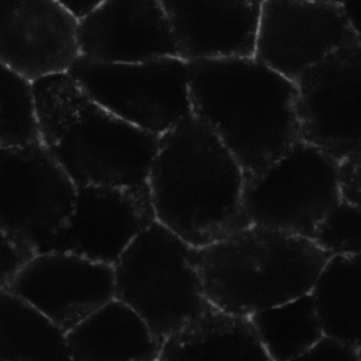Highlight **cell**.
I'll use <instances>...</instances> for the list:
<instances>
[{
  "instance_id": "cell-1",
  "label": "cell",
  "mask_w": 361,
  "mask_h": 361,
  "mask_svg": "<svg viewBox=\"0 0 361 361\" xmlns=\"http://www.w3.org/2000/svg\"><path fill=\"white\" fill-rule=\"evenodd\" d=\"M244 185L235 157L195 115L160 137L148 179L156 221L190 246L209 245L252 225Z\"/></svg>"
},
{
  "instance_id": "cell-2",
  "label": "cell",
  "mask_w": 361,
  "mask_h": 361,
  "mask_svg": "<svg viewBox=\"0 0 361 361\" xmlns=\"http://www.w3.org/2000/svg\"><path fill=\"white\" fill-rule=\"evenodd\" d=\"M192 114L217 135L245 181L301 142L295 82L254 56L187 61Z\"/></svg>"
},
{
  "instance_id": "cell-3",
  "label": "cell",
  "mask_w": 361,
  "mask_h": 361,
  "mask_svg": "<svg viewBox=\"0 0 361 361\" xmlns=\"http://www.w3.org/2000/svg\"><path fill=\"white\" fill-rule=\"evenodd\" d=\"M39 142L78 188L148 187L160 137L109 113L68 73L32 85Z\"/></svg>"
},
{
  "instance_id": "cell-4",
  "label": "cell",
  "mask_w": 361,
  "mask_h": 361,
  "mask_svg": "<svg viewBox=\"0 0 361 361\" xmlns=\"http://www.w3.org/2000/svg\"><path fill=\"white\" fill-rule=\"evenodd\" d=\"M331 256L310 239L255 225L192 247L207 300L246 317L310 293Z\"/></svg>"
},
{
  "instance_id": "cell-5",
  "label": "cell",
  "mask_w": 361,
  "mask_h": 361,
  "mask_svg": "<svg viewBox=\"0 0 361 361\" xmlns=\"http://www.w3.org/2000/svg\"><path fill=\"white\" fill-rule=\"evenodd\" d=\"M192 247L155 221L114 265L115 298L142 317L161 345L208 302Z\"/></svg>"
},
{
  "instance_id": "cell-6",
  "label": "cell",
  "mask_w": 361,
  "mask_h": 361,
  "mask_svg": "<svg viewBox=\"0 0 361 361\" xmlns=\"http://www.w3.org/2000/svg\"><path fill=\"white\" fill-rule=\"evenodd\" d=\"M78 190L39 141L0 147V230L30 259L51 250Z\"/></svg>"
},
{
  "instance_id": "cell-7",
  "label": "cell",
  "mask_w": 361,
  "mask_h": 361,
  "mask_svg": "<svg viewBox=\"0 0 361 361\" xmlns=\"http://www.w3.org/2000/svg\"><path fill=\"white\" fill-rule=\"evenodd\" d=\"M338 162L301 141L245 181L242 202L252 225L313 240L341 200Z\"/></svg>"
},
{
  "instance_id": "cell-8",
  "label": "cell",
  "mask_w": 361,
  "mask_h": 361,
  "mask_svg": "<svg viewBox=\"0 0 361 361\" xmlns=\"http://www.w3.org/2000/svg\"><path fill=\"white\" fill-rule=\"evenodd\" d=\"M68 72L95 104L157 136L192 114L188 64L179 57L130 63L79 57Z\"/></svg>"
},
{
  "instance_id": "cell-9",
  "label": "cell",
  "mask_w": 361,
  "mask_h": 361,
  "mask_svg": "<svg viewBox=\"0 0 361 361\" xmlns=\"http://www.w3.org/2000/svg\"><path fill=\"white\" fill-rule=\"evenodd\" d=\"M302 141L337 161L361 152V40L343 46L295 82Z\"/></svg>"
},
{
  "instance_id": "cell-10",
  "label": "cell",
  "mask_w": 361,
  "mask_h": 361,
  "mask_svg": "<svg viewBox=\"0 0 361 361\" xmlns=\"http://www.w3.org/2000/svg\"><path fill=\"white\" fill-rule=\"evenodd\" d=\"M361 40L339 4L263 0L254 56L295 82L335 50Z\"/></svg>"
},
{
  "instance_id": "cell-11",
  "label": "cell",
  "mask_w": 361,
  "mask_h": 361,
  "mask_svg": "<svg viewBox=\"0 0 361 361\" xmlns=\"http://www.w3.org/2000/svg\"><path fill=\"white\" fill-rule=\"evenodd\" d=\"M66 333L115 298L114 266L65 252L37 254L7 287Z\"/></svg>"
},
{
  "instance_id": "cell-12",
  "label": "cell",
  "mask_w": 361,
  "mask_h": 361,
  "mask_svg": "<svg viewBox=\"0 0 361 361\" xmlns=\"http://www.w3.org/2000/svg\"><path fill=\"white\" fill-rule=\"evenodd\" d=\"M75 207L51 250L114 266L156 216L149 188H78Z\"/></svg>"
},
{
  "instance_id": "cell-13",
  "label": "cell",
  "mask_w": 361,
  "mask_h": 361,
  "mask_svg": "<svg viewBox=\"0 0 361 361\" xmlns=\"http://www.w3.org/2000/svg\"><path fill=\"white\" fill-rule=\"evenodd\" d=\"M79 20L58 0H0V62L32 82L80 57Z\"/></svg>"
},
{
  "instance_id": "cell-14",
  "label": "cell",
  "mask_w": 361,
  "mask_h": 361,
  "mask_svg": "<svg viewBox=\"0 0 361 361\" xmlns=\"http://www.w3.org/2000/svg\"><path fill=\"white\" fill-rule=\"evenodd\" d=\"M80 57L130 63L178 57L161 0H104L79 19Z\"/></svg>"
},
{
  "instance_id": "cell-15",
  "label": "cell",
  "mask_w": 361,
  "mask_h": 361,
  "mask_svg": "<svg viewBox=\"0 0 361 361\" xmlns=\"http://www.w3.org/2000/svg\"><path fill=\"white\" fill-rule=\"evenodd\" d=\"M179 58L252 56L263 0H161Z\"/></svg>"
},
{
  "instance_id": "cell-16",
  "label": "cell",
  "mask_w": 361,
  "mask_h": 361,
  "mask_svg": "<svg viewBox=\"0 0 361 361\" xmlns=\"http://www.w3.org/2000/svg\"><path fill=\"white\" fill-rule=\"evenodd\" d=\"M71 360L155 361L161 345L142 317L114 298L66 332Z\"/></svg>"
},
{
  "instance_id": "cell-17",
  "label": "cell",
  "mask_w": 361,
  "mask_h": 361,
  "mask_svg": "<svg viewBox=\"0 0 361 361\" xmlns=\"http://www.w3.org/2000/svg\"><path fill=\"white\" fill-rule=\"evenodd\" d=\"M162 361H270L249 317L223 311L209 301L204 310L163 343Z\"/></svg>"
},
{
  "instance_id": "cell-18",
  "label": "cell",
  "mask_w": 361,
  "mask_h": 361,
  "mask_svg": "<svg viewBox=\"0 0 361 361\" xmlns=\"http://www.w3.org/2000/svg\"><path fill=\"white\" fill-rule=\"evenodd\" d=\"M310 293L323 334L361 347V254L330 257Z\"/></svg>"
},
{
  "instance_id": "cell-19",
  "label": "cell",
  "mask_w": 361,
  "mask_h": 361,
  "mask_svg": "<svg viewBox=\"0 0 361 361\" xmlns=\"http://www.w3.org/2000/svg\"><path fill=\"white\" fill-rule=\"evenodd\" d=\"M71 361L66 333L30 302L0 287V361Z\"/></svg>"
},
{
  "instance_id": "cell-20",
  "label": "cell",
  "mask_w": 361,
  "mask_h": 361,
  "mask_svg": "<svg viewBox=\"0 0 361 361\" xmlns=\"http://www.w3.org/2000/svg\"><path fill=\"white\" fill-rule=\"evenodd\" d=\"M248 317L270 361H297L324 334L310 293Z\"/></svg>"
},
{
  "instance_id": "cell-21",
  "label": "cell",
  "mask_w": 361,
  "mask_h": 361,
  "mask_svg": "<svg viewBox=\"0 0 361 361\" xmlns=\"http://www.w3.org/2000/svg\"><path fill=\"white\" fill-rule=\"evenodd\" d=\"M37 141L32 82L0 62V147Z\"/></svg>"
},
{
  "instance_id": "cell-22",
  "label": "cell",
  "mask_w": 361,
  "mask_h": 361,
  "mask_svg": "<svg viewBox=\"0 0 361 361\" xmlns=\"http://www.w3.org/2000/svg\"><path fill=\"white\" fill-rule=\"evenodd\" d=\"M312 241L331 255L361 254V207L340 200L319 224Z\"/></svg>"
},
{
  "instance_id": "cell-23",
  "label": "cell",
  "mask_w": 361,
  "mask_h": 361,
  "mask_svg": "<svg viewBox=\"0 0 361 361\" xmlns=\"http://www.w3.org/2000/svg\"><path fill=\"white\" fill-rule=\"evenodd\" d=\"M345 360L360 361L361 347L335 337L323 334L297 361Z\"/></svg>"
},
{
  "instance_id": "cell-24",
  "label": "cell",
  "mask_w": 361,
  "mask_h": 361,
  "mask_svg": "<svg viewBox=\"0 0 361 361\" xmlns=\"http://www.w3.org/2000/svg\"><path fill=\"white\" fill-rule=\"evenodd\" d=\"M361 152L338 162L337 181L341 200L361 207Z\"/></svg>"
},
{
  "instance_id": "cell-25",
  "label": "cell",
  "mask_w": 361,
  "mask_h": 361,
  "mask_svg": "<svg viewBox=\"0 0 361 361\" xmlns=\"http://www.w3.org/2000/svg\"><path fill=\"white\" fill-rule=\"evenodd\" d=\"M30 258L0 230V287H7Z\"/></svg>"
},
{
  "instance_id": "cell-26",
  "label": "cell",
  "mask_w": 361,
  "mask_h": 361,
  "mask_svg": "<svg viewBox=\"0 0 361 361\" xmlns=\"http://www.w3.org/2000/svg\"><path fill=\"white\" fill-rule=\"evenodd\" d=\"M78 20L89 13L104 0H58Z\"/></svg>"
},
{
  "instance_id": "cell-27",
  "label": "cell",
  "mask_w": 361,
  "mask_h": 361,
  "mask_svg": "<svg viewBox=\"0 0 361 361\" xmlns=\"http://www.w3.org/2000/svg\"><path fill=\"white\" fill-rule=\"evenodd\" d=\"M347 20L360 33V0H343L339 4Z\"/></svg>"
},
{
  "instance_id": "cell-28",
  "label": "cell",
  "mask_w": 361,
  "mask_h": 361,
  "mask_svg": "<svg viewBox=\"0 0 361 361\" xmlns=\"http://www.w3.org/2000/svg\"><path fill=\"white\" fill-rule=\"evenodd\" d=\"M312 1H321L340 4L343 0H312Z\"/></svg>"
}]
</instances>
